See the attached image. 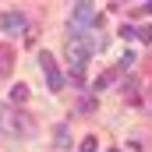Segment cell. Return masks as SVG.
<instances>
[{"label": "cell", "instance_id": "11", "mask_svg": "<svg viewBox=\"0 0 152 152\" xmlns=\"http://www.w3.org/2000/svg\"><path fill=\"white\" fill-rule=\"evenodd\" d=\"M131 67H134V53L124 50V57H120V71H131Z\"/></svg>", "mask_w": 152, "mask_h": 152}, {"label": "cell", "instance_id": "15", "mask_svg": "<svg viewBox=\"0 0 152 152\" xmlns=\"http://www.w3.org/2000/svg\"><path fill=\"white\" fill-rule=\"evenodd\" d=\"M138 39H142V42H152V25H149V28H142V32H138Z\"/></svg>", "mask_w": 152, "mask_h": 152}, {"label": "cell", "instance_id": "14", "mask_svg": "<svg viewBox=\"0 0 152 152\" xmlns=\"http://www.w3.org/2000/svg\"><path fill=\"white\" fill-rule=\"evenodd\" d=\"M120 36H124V39H138V32H134L131 25H124V28H120Z\"/></svg>", "mask_w": 152, "mask_h": 152}, {"label": "cell", "instance_id": "9", "mask_svg": "<svg viewBox=\"0 0 152 152\" xmlns=\"http://www.w3.org/2000/svg\"><path fill=\"white\" fill-rule=\"evenodd\" d=\"M50 88H53V92H60V88H64V75H60V71H50Z\"/></svg>", "mask_w": 152, "mask_h": 152}, {"label": "cell", "instance_id": "3", "mask_svg": "<svg viewBox=\"0 0 152 152\" xmlns=\"http://www.w3.org/2000/svg\"><path fill=\"white\" fill-rule=\"evenodd\" d=\"M53 145H57V149H67V145H71V131H67V124H57V127H53Z\"/></svg>", "mask_w": 152, "mask_h": 152}, {"label": "cell", "instance_id": "7", "mask_svg": "<svg viewBox=\"0 0 152 152\" xmlns=\"http://www.w3.org/2000/svg\"><path fill=\"white\" fill-rule=\"evenodd\" d=\"M11 99H14V103H25V99H28V85H21V81H18V85L11 88Z\"/></svg>", "mask_w": 152, "mask_h": 152}, {"label": "cell", "instance_id": "4", "mask_svg": "<svg viewBox=\"0 0 152 152\" xmlns=\"http://www.w3.org/2000/svg\"><path fill=\"white\" fill-rule=\"evenodd\" d=\"M120 75H124L120 67H113V71H106L103 78H96V85H92V92H103V88H106V85H113V81H117Z\"/></svg>", "mask_w": 152, "mask_h": 152}, {"label": "cell", "instance_id": "6", "mask_svg": "<svg viewBox=\"0 0 152 152\" xmlns=\"http://www.w3.org/2000/svg\"><path fill=\"white\" fill-rule=\"evenodd\" d=\"M120 96H127V99H134V96H138V81H134V78H127V81L120 85Z\"/></svg>", "mask_w": 152, "mask_h": 152}, {"label": "cell", "instance_id": "2", "mask_svg": "<svg viewBox=\"0 0 152 152\" xmlns=\"http://www.w3.org/2000/svg\"><path fill=\"white\" fill-rule=\"evenodd\" d=\"M0 32H7V36H21V32H25V14H21V11H7V14H0Z\"/></svg>", "mask_w": 152, "mask_h": 152}, {"label": "cell", "instance_id": "17", "mask_svg": "<svg viewBox=\"0 0 152 152\" xmlns=\"http://www.w3.org/2000/svg\"><path fill=\"white\" fill-rule=\"evenodd\" d=\"M110 152H120V149H110Z\"/></svg>", "mask_w": 152, "mask_h": 152}, {"label": "cell", "instance_id": "10", "mask_svg": "<svg viewBox=\"0 0 152 152\" xmlns=\"http://www.w3.org/2000/svg\"><path fill=\"white\" fill-rule=\"evenodd\" d=\"M78 110H81V113H92V110H96V99H92V96H81V99H78Z\"/></svg>", "mask_w": 152, "mask_h": 152}, {"label": "cell", "instance_id": "16", "mask_svg": "<svg viewBox=\"0 0 152 152\" xmlns=\"http://www.w3.org/2000/svg\"><path fill=\"white\" fill-rule=\"evenodd\" d=\"M138 14H152V0H149V4H142V7H138Z\"/></svg>", "mask_w": 152, "mask_h": 152}, {"label": "cell", "instance_id": "12", "mask_svg": "<svg viewBox=\"0 0 152 152\" xmlns=\"http://www.w3.org/2000/svg\"><path fill=\"white\" fill-rule=\"evenodd\" d=\"M7 60H11V46H0V75L7 71Z\"/></svg>", "mask_w": 152, "mask_h": 152}, {"label": "cell", "instance_id": "1", "mask_svg": "<svg viewBox=\"0 0 152 152\" xmlns=\"http://www.w3.org/2000/svg\"><path fill=\"white\" fill-rule=\"evenodd\" d=\"M81 25L99 28V14H96L92 4H75V7H71V28H81Z\"/></svg>", "mask_w": 152, "mask_h": 152}, {"label": "cell", "instance_id": "13", "mask_svg": "<svg viewBox=\"0 0 152 152\" xmlns=\"http://www.w3.org/2000/svg\"><path fill=\"white\" fill-rule=\"evenodd\" d=\"M96 149H99V145H96V138H92V134H88V138H85V142H81V149H78V152H96Z\"/></svg>", "mask_w": 152, "mask_h": 152}, {"label": "cell", "instance_id": "5", "mask_svg": "<svg viewBox=\"0 0 152 152\" xmlns=\"http://www.w3.org/2000/svg\"><path fill=\"white\" fill-rule=\"evenodd\" d=\"M39 67L50 75V71H57V64H53V53L50 50H39Z\"/></svg>", "mask_w": 152, "mask_h": 152}, {"label": "cell", "instance_id": "8", "mask_svg": "<svg viewBox=\"0 0 152 152\" xmlns=\"http://www.w3.org/2000/svg\"><path fill=\"white\" fill-rule=\"evenodd\" d=\"M11 120H14V124H11V127H14V131H21V134H25V131H32V124H28V117H25V113H18V117H11Z\"/></svg>", "mask_w": 152, "mask_h": 152}]
</instances>
